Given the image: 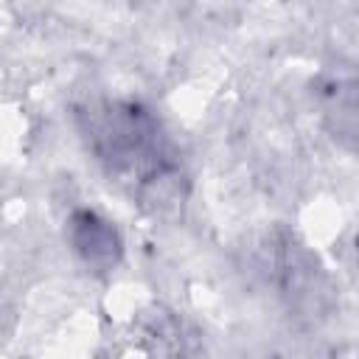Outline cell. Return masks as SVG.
Segmentation results:
<instances>
[{"label":"cell","mask_w":359,"mask_h":359,"mask_svg":"<svg viewBox=\"0 0 359 359\" xmlns=\"http://www.w3.org/2000/svg\"><path fill=\"white\" fill-rule=\"evenodd\" d=\"M317 98L331 137L359 151V73L353 67H331L317 84Z\"/></svg>","instance_id":"2"},{"label":"cell","mask_w":359,"mask_h":359,"mask_svg":"<svg viewBox=\"0 0 359 359\" xmlns=\"http://www.w3.org/2000/svg\"><path fill=\"white\" fill-rule=\"evenodd\" d=\"M87 135L98 160L112 171L143 177L165 165L163 132L149 109L135 101H112L93 109L87 115Z\"/></svg>","instance_id":"1"},{"label":"cell","mask_w":359,"mask_h":359,"mask_svg":"<svg viewBox=\"0 0 359 359\" xmlns=\"http://www.w3.org/2000/svg\"><path fill=\"white\" fill-rule=\"evenodd\" d=\"M70 238L76 252L90 264V266H112L121 252V241L115 227L101 219L93 210H79L70 219Z\"/></svg>","instance_id":"3"}]
</instances>
